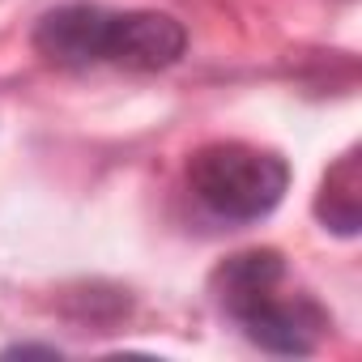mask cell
Returning <instances> with one entry per match:
<instances>
[{"mask_svg": "<svg viewBox=\"0 0 362 362\" xmlns=\"http://www.w3.org/2000/svg\"><path fill=\"white\" fill-rule=\"evenodd\" d=\"M192 197L222 222H256L273 214L290 188V166L256 145L218 141L192 153L188 162Z\"/></svg>", "mask_w": 362, "mask_h": 362, "instance_id": "obj_3", "label": "cell"}, {"mask_svg": "<svg viewBox=\"0 0 362 362\" xmlns=\"http://www.w3.org/2000/svg\"><path fill=\"white\" fill-rule=\"evenodd\" d=\"M315 214L328 230L358 235V222H362V158H358V149L341 153L328 166L320 197H315Z\"/></svg>", "mask_w": 362, "mask_h": 362, "instance_id": "obj_4", "label": "cell"}, {"mask_svg": "<svg viewBox=\"0 0 362 362\" xmlns=\"http://www.w3.org/2000/svg\"><path fill=\"white\" fill-rule=\"evenodd\" d=\"M35 47L43 60L60 69H94V64H115V69H170L188 47V35L170 13H149V9H103V5H60L43 13L35 26Z\"/></svg>", "mask_w": 362, "mask_h": 362, "instance_id": "obj_1", "label": "cell"}, {"mask_svg": "<svg viewBox=\"0 0 362 362\" xmlns=\"http://www.w3.org/2000/svg\"><path fill=\"white\" fill-rule=\"evenodd\" d=\"M218 307L269 354H311L328 328L324 307L303 294L286 290V260L273 247L239 252L214 273Z\"/></svg>", "mask_w": 362, "mask_h": 362, "instance_id": "obj_2", "label": "cell"}]
</instances>
